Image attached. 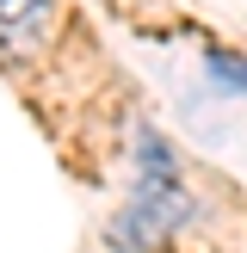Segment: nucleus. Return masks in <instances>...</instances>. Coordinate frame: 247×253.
<instances>
[{"instance_id": "f257e3e1", "label": "nucleus", "mask_w": 247, "mask_h": 253, "mask_svg": "<svg viewBox=\"0 0 247 253\" xmlns=\"http://www.w3.org/2000/svg\"><path fill=\"white\" fill-rule=\"evenodd\" d=\"M185 216H192V198L179 185V161L167 155V142L155 130H142L136 136V185H130V204L111 222V247L142 253V247L167 241Z\"/></svg>"}, {"instance_id": "f03ea898", "label": "nucleus", "mask_w": 247, "mask_h": 253, "mask_svg": "<svg viewBox=\"0 0 247 253\" xmlns=\"http://www.w3.org/2000/svg\"><path fill=\"white\" fill-rule=\"evenodd\" d=\"M210 74H216V86L247 93V56H235V49H210Z\"/></svg>"}, {"instance_id": "7ed1b4c3", "label": "nucleus", "mask_w": 247, "mask_h": 253, "mask_svg": "<svg viewBox=\"0 0 247 253\" xmlns=\"http://www.w3.org/2000/svg\"><path fill=\"white\" fill-rule=\"evenodd\" d=\"M25 12H31V19H49V6H43V0H0V25H6V31H19V25H25Z\"/></svg>"}]
</instances>
